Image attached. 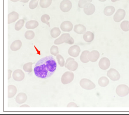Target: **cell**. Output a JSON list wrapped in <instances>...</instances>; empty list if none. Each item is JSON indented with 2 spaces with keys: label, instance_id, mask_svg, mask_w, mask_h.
<instances>
[{
  "label": "cell",
  "instance_id": "34",
  "mask_svg": "<svg viewBox=\"0 0 129 115\" xmlns=\"http://www.w3.org/2000/svg\"><path fill=\"white\" fill-rule=\"evenodd\" d=\"M56 59L57 61H58V64L59 65L60 67H63L64 66V64H65V61H64V59L62 56L61 55L58 54L56 55Z\"/></svg>",
  "mask_w": 129,
  "mask_h": 115
},
{
  "label": "cell",
  "instance_id": "23",
  "mask_svg": "<svg viewBox=\"0 0 129 115\" xmlns=\"http://www.w3.org/2000/svg\"><path fill=\"white\" fill-rule=\"evenodd\" d=\"M39 25V23L37 21L31 20L28 21L25 24V27L28 30H34V29L38 27Z\"/></svg>",
  "mask_w": 129,
  "mask_h": 115
},
{
  "label": "cell",
  "instance_id": "10",
  "mask_svg": "<svg viewBox=\"0 0 129 115\" xmlns=\"http://www.w3.org/2000/svg\"><path fill=\"white\" fill-rule=\"evenodd\" d=\"M12 78L15 81H22L25 78V73L22 70L17 69L12 73Z\"/></svg>",
  "mask_w": 129,
  "mask_h": 115
},
{
  "label": "cell",
  "instance_id": "29",
  "mask_svg": "<svg viewBox=\"0 0 129 115\" xmlns=\"http://www.w3.org/2000/svg\"><path fill=\"white\" fill-rule=\"evenodd\" d=\"M25 24L24 19H19L18 21L15 25V30L16 31L21 30L22 28L24 26Z\"/></svg>",
  "mask_w": 129,
  "mask_h": 115
},
{
  "label": "cell",
  "instance_id": "16",
  "mask_svg": "<svg viewBox=\"0 0 129 115\" xmlns=\"http://www.w3.org/2000/svg\"><path fill=\"white\" fill-rule=\"evenodd\" d=\"M19 18V14L15 11L10 12L8 15V23L9 24L15 22Z\"/></svg>",
  "mask_w": 129,
  "mask_h": 115
},
{
  "label": "cell",
  "instance_id": "2",
  "mask_svg": "<svg viewBox=\"0 0 129 115\" xmlns=\"http://www.w3.org/2000/svg\"><path fill=\"white\" fill-rule=\"evenodd\" d=\"M63 43L72 45L75 43V41L74 39L71 37L69 34H63L60 35L59 38L55 39L54 44L55 45H60Z\"/></svg>",
  "mask_w": 129,
  "mask_h": 115
},
{
  "label": "cell",
  "instance_id": "42",
  "mask_svg": "<svg viewBox=\"0 0 129 115\" xmlns=\"http://www.w3.org/2000/svg\"><path fill=\"white\" fill-rule=\"evenodd\" d=\"M112 3H115V2L117 1H120V0H111Z\"/></svg>",
  "mask_w": 129,
  "mask_h": 115
},
{
  "label": "cell",
  "instance_id": "15",
  "mask_svg": "<svg viewBox=\"0 0 129 115\" xmlns=\"http://www.w3.org/2000/svg\"><path fill=\"white\" fill-rule=\"evenodd\" d=\"M27 100V95L25 93H19L16 96L15 101L18 104H23Z\"/></svg>",
  "mask_w": 129,
  "mask_h": 115
},
{
  "label": "cell",
  "instance_id": "9",
  "mask_svg": "<svg viewBox=\"0 0 129 115\" xmlns=\"http://www.w3.org/2000/svg\"><path fill=\"white\" fill-rule=\"evenodd\" d=\"M110 66V61L106 57H103L99 62V66L102 70L108 69Z\"/></svg>",
  "mask_w": 129,
  "mask_h": 115
},
{
  "label": "cell",
  "instance_id": "40",
  "mask_svg": "<svg viewBox=\"0 0 129 115\" xmlns=\"http://www.w3.org/2000/svg\"><path fill=\"white\" fill-rule=\"evenodd\" d=\"M29 0H21V3H27L28 1H29Z\"/></svg>",
  "mask_w": 129,
  "mask_h": 115
},
{
  "label": "cell",
  "instance_id": "30",
  "mask_svg": "<svg viewBox=\"0 0 129 115\" xmlns=\"http://www.w3.org/2000/svg\"><path fill=\"white\" fill-rule=\"evenodd\" d=\"M120 28L123 31L128 32L129 31V21H124L121 23Z\"/></svg>",
  "mask_w": 129,
  "mask_h": 115
},
{
  "label": "cell",
  "instance_id": "44",
  "mask_svg": "<svg viewBox=\"0 0 129 115\" xmlns=\"http://www.w3.org/2000/svg\"><path fill=\"white\" fill-rule=\"evenodd\" d=\"M128 1H129V0H128Z\"/></svg>",
  "mask_w": 129,
  "mask_h": 115
},
{
  "label": "cell",
  "instance_id": "17",
  "mask_svg": "<svg viewBox=\"0 0 129 115\" xmlns=\"http://www.w3.org/2000/svg\"><path fill=\"white\" fill-rule=\"evenodd\" d=\"M70 71H75L78 68V64L74 59L70 61L66 66H64Z\"/></svg>",
  "mask_w": 129,
  "mask_h": 115
},
{
  "label": "cell",
  "instance_id": "14",
  "mask_svg": "<svg viewBox=\"0 0 129 115\" xmlns=\"http://www.w3.org/2000/svg\"><path fill=\"white\" fill-rule=\"evenodd\" d=\"M100 57V53L96 50L89 52L88 53V58L89 61L92 62H95L98 60Z\"/></svg>",
  "mask_w": 129,
  "mask_h": 115
},
{
  "label": "cell",
  "instance_id": "12",
  "mask_svg": "<svg viewBox=\"0 0 129 115\" xmlns=\"http://www.w3.org/2000/svg\"><path fill=\"white\" fill-rule=\"evenodd\" d=\"M96 8L94 4H93L91 3H89L88 4H87L86 6L83 8V11L85 14H86L87 15H93L94 14V12H95Z\"/></svg>",
  "mask_w": 129,
  "mask_h": 115
},
{
  "label": "cell",
  "instance_id": "27",
  "mask_svg": "<svg viewBox=\"0 0 129 115\" xmlns=\"http://www.w3.org/2000/svg\"><path fill=\"white\" fill-rule=\"evenodd\" d=\"M52 0H40L39 5L43 8H48L51 5Z\"/></svg>",
  "mask_w": 129,
  "mask_h": 115
},
{
  "label": "cell",
  "instance_id": "38",
  "mask_svg": "<svg viewBox=\"0 0 129 115\" xmlns=\"http://www.w3.org/2000/svg\"><path fill=\"white\" fill-rule=\"evenodd\" d=\"M11 73H12V71L11 69H8V79L9 80L11 78Z\"/></svg>",
  "mask_w": 129,
  "mask_h": 115
},
{
  "label": "cell",
  "instance_id": "39",
  "mask_svg": "<svg viewBox=\"0 0 129 115\" xmlns=\"http://www.w3.org/2000/svg\"><path fill=\"white\" fill-rule=\"evenodd\" d=\"M21 107H29V106L28 105H22L21 106Z\"/></svg>",
  "mask_w": 129,
  "mask_h": 115
},
{
  "label": "cell",
  "instance_id": "8",
  "mask_svg": "<svg viewBox=\"0 0 129 115\" xmlns=\"http://www.w3.org/2000/svg\"><path fill=\"white\" fill-rule=\"evenodd\" d=\"M72 4L69 0H63L60 4V9L62 12H68L71 10Z\"/></svg>",
  "mask_w": 129,
  "mask_h": 115
},
{
  "label": "cell",
  "instance_id": "36",
  "mask_svg": "<svg viewBox=\"0 0 129 115\" xmlns=\"http://www.w3.org/2000/svg\"><path fill=\"white\" fill-rule=\"evenodd\" d=\"M39 0H31L29 4V7L31 10L36 8L38 5Z\"/></svg>",
  "mask_w": 129,
  "mask_h": 115
},
{
  "label": "cell",
  "instance_id": "18",
  "mask_svg": "<svg viewBox=\"0 0 129 115\" xmlns=\"http://www.w3.org/2000/svg\"><path fill=\"white\" fill-rule=\"evenodd\" d=\"M83 39L85 42L87 43H90L93 41L94 38V35L93 32L90 31L85 32V34H83Z\"/></svg>",
  "mask_w": 129,
  "mask_h": 115
},
{
  "label": "cell",
  "instance_id": "32",
  "mask_svg": "<svg viewBox=\"0 0 129 115\" xmlns=\"http://www.w3.org/2000/svg\"><path fill=\"white\" fill-rule=\"evenodd\" d=\"M49 19H50V17L49 15H48V14H44V15H42V17L41 18V21L49 26H50V24L49 22Z\"/></svg>",
  "mask_w": 129,
  "mask_h": 115
},
{
  "label": "cell",
  "instance_id": "41",
  "mask_svg": "<svg viewBox=\"0 0 129 115\" xmlns=\"http://www.w3.org/2000/svg\"><path fill=\"white\" fill-rule=\"evenodd\" d=\"M10 1H11L12 2H14V3H16V2H18V1H20L21 0H10Z\"/></svg>",
  "mask_w": 129,
  "mask_h": 115
},
{
  "label": "cell",
  "instance_id": "4",
  "mask_svg": "<svg viewBox=\"0 0 129 115\" xmlns=\"http://www.w3.org/2000/svg\"><path fill=\"white\" fill-rule=\"evenodd\" d=\"M80 86L84 89L92 90L96 88V85L92 80L86 78L82 79L80 80Z\"/></svg>",
  "mask_w": 129,
  "mask_h": 115
},
{
  "label": "cell",
  "instance_id": "33",
  "mask_svg": "<svg viewBox=\"0 0 129 115\" xmlns=\"http://www.w3.org/2000/svg\"><path fill=\"white\" fill-rule=\"evenodd\" d=\"M92 0H79L78 2V7L80 8H83L89 3H91Z\"/></svg>",
  "mask_w": 129,
  "mask_h": 115
},
{
  "label": "cell",
  "instance_id": "11",
  "mask_svg": "<svg viewBox=\"0 0 129 115\" xmlns=\"http://www.w3.org/2000/svg\"><path fill=\"white\" fill-rule=\"evenodd\" d=\"M80 52V48L78 45H73L68 49V54L73 58H76L79 56Z\"/></svg>",
  "mask_w": 129,
  "mask_h": 115
},
{
  "label": "cell",
  "instance_id": "6",
  "mask_svg": "<svg viewBox=\"0 0 129 115\" xmlns=\"http://www.w3.org/2000/svg\"><path fill=\"white\" fill-rule=\"evenodd\" d=\"M107 76L113 81H117L120 79V74L117 70L114 68H111L107 71Z\"/></svg>",
  "mask_w": 129,
  "mask_h": 115
},
{
  "label": "cell",
  "instance_id": "22",
  "mask_svg": "<svg viewBox=\"0 0 129 115\" xmlns=\"http://www.w3.org/2000/svg\"><path fill=\"white\" fill-rule=\"evenodd\" d=\"M114 11H115V8L112 5H109V6L106 7L104 9L103 13L106 16L109 17V16L113 15Z\"/></svg>",
  "mask_w": 129,
  "mask_h": 115
},
{
  "label": "cell",
  "instance_id": "37",
  "mask_svg": "<svg viewBox=\"0 0 129 115\" xmlns=\"http://www.w3.org/2000/svg\"><path fill=\"white\" fill-rule=\"evenodd\" d=\"M68 107H78V106L75 102H70L67 105Z\"/></svg>",
  "mask_w": 129,
  "mask_h": 115
},
{
  "label": "cell",
  "instance_id": "25",
  "mask_svg": "<svg viewBox=\"0 0 129 115\" xmlns=\"http://www.w3.org/2000/svg\"><path fill=\"white\" fill-rule=\"evenodd\" d=\"M89 52V51H84L82 53V54L80 55V60L82 62L84 63V64H86V63H88L89 61H90L88 58Z\"/></svg>",
  "mask_w": 129,
  "mask_h": 115
},
{
  "label": "cell",
  "instance_id": "5",
  "mask_svg": "<svg viewBox=\"0 0 129 115\" xmlns=\"http://www.w3.org/2000/svg\"><path fill=\"white\" fill-rule=\"evenodd\" d=\"M74 79V73L72 72L67 71L64 72L61 77V82L63 85L70 83Z\"/></svg>",
  "mask_w": 129,
  "mask_h": 115
},
{
  "label": "cell",
  "instance_id": "13",
  "mask_svg": "<svg viewBox=\"0 0 129 115\" xmlns=\"http://www.w3.org/2000/svg\"><path fill=\"white\" fill-rule=\"evenodd\" d=\"M60 29L64 32H70L73 29V24L71 21H65L60 24Z\"/></svg>",
  "mask_w": 129,
  "mask_h": 115
},
{
  "label": "cell",
  "instance_id": "31",
  "mask_svg": "<svg viewBox=\"0 0 129 115\" xmlns=\"http://www.w3.org/2000/svg\"><path fill=\"white\" fill-rule=\"evenodd\" d=\"M25 37L28 40H32L35 37V33L33 31L28 30L25 33Z\"/></svg>",
  "mask_w": 129,
  "mask_h": 115
},
{
  "label": "cell",
  "instance_id": "26",
  "mask_svg": "<svg viewBox=\"0 0 129 115\" xmlns=\"http://www.w3.org/2000/svg\"><path fill=\"white\" fill-rule=\"evenodd\" d=\"M61 34L60 29L58 27H55L52 28L51 31V35L53 38H56Z\"/></svg>",
  "mask_w": 129,
  "mask_h": 115
},
{
  "label": "cell",
  "instance_id": "1",
  "mask_svg": "<svg viewBox=\"0 0 129 115\" xmlns=\"http://www.w3.org/2000/svg\"><path fill=\"white\" fill-rule=\"evenodd\" d=\"M57 63L52 55L42 58L35 64L34 71L35 76L41 79H48L55 72Z\"/></svg>",
  "mask_w": 129,
  "mask_h": 115
},
{
  "label": "cell",
  "instance_id": "3",
  "mask_svg": "<svg viewBox=\"0 0 129 115\" xmlns=\"http://www.w3.org/2000/svg\"><path fill=\"white\" fill-rule=\"evenodd\" d=\"M116 92L120 97H125L129 94V87L124 84L119 85L116 88Z\"/></svg>",
  "mask_w": 129,
  "mask_h": 115
},
{
  "label": "cell",
  "instance_id": "28",
  "mask_svg": "<svg viewBox=\"0 0 129 115\" xmlns=\"http://www.w3.org/2000/svg\"><path fill=\"white\" fill-rule=\"evenodd\" d=\"M34 64L33 62H28L24 64V66H23V69L24 71L26 72L31 73L32 71V65Z\"/></svg>",
  "mask_w": 129,
  "mask_h": 115
},
{
  "label": "cell",
  "instance_id": "21",
  "mask_svg": "<svg viewBox=\"0 0 129 115\" xmlns=\"http://www.w3.org/2000/svg\"><path fill=\"white\" fill-rule=\"evenodd\" d=\"M22 44V42L20 40H16L14 41L11 44V49L12 51H17L21 48Z\"/></svg>",
  "mask_w": 129,
  "mask_h": 115
},
{
  "label": "cell",
  "instance_id": "35",
  "mask_svg": "<svg viewBox=\"0 0 129 115\" xmlns=\"http://www.w3.org/2000/svg\"><path fill=\"white\" fill-rule=\"evenodd\" d=\"M50 52L53 56H56L59 53V48L56 45H53L52 46L51 48V49H50Z\"/></svg>",
  "mask_w": 129,
  "mask_h": 115
},
{
  "label": "cell",
  "instance_id": "20",
  "mask_svg": "<svg viewBox=\"0 0 129 115\" xmlns=\"http://www.w3.org/2000/svg\"><path fill=\"white\" fill-rule=\"evenodd\" d=\"M17 92V89L15 86L10 85L8 86V98H11L16 95Z\"/></svg>",
  "mask_w": 129,
  "mask_h": 115
},
{
  "label": "cell",
  "instance_id": "19",
  "mask_svg": "<svg viewBox=\"0 0 129 115\" xmlns=\"http://www.w3.org/2000/svg\"><path fill=\"white\" fill-rule=\"evenodd\" d=\"M74 30L75 32H76L78 34H83L86 32V28L85 26L82 24H77L74 26Z\"/></svg>",
  "mask_w": 129,
  "mask_h": 115
},
{
  "label": "cell",
  "instance_id": "43",
  "mask_svg": "<svg viewBox=\"0 0 129 115\" xmlns=\"http://www.w3.org/2000/svg\"><path fill=\"white\" fill-rule=\"evenodd\" d=\"M100 2H105L106 0H99Z\"/></svg>",
  "mask_w": 129,
  "mask_h": 115
},
{
  "label": "cell",
  "instance_id": "7",
  "mask_svg": "<svg viewBox=\"0 0 129 115\" xmlns=\"http://www.w3.org/2000/svg\"><path fill=\"white\" fill-rule=\"evenodd\" d=\"M126 16V11L123 9L120 8L114 15L113 19L116 22H119L124 19Z\"/></svg>",
  "mask_w": 129,
  "mask_h": 115
},
{
  "label": "cell",
  "instance_id": "24",
  "mask_svg": "<svg viewBox=\"0 0 129 115\" xmlns=\"http://www.w3.org/2000/svg\"><path fill=\"white\" fill-rule=\"evenodd\" d=\"M99 85L101 87H106L109 84V79L106 76H102L98 80Z\"/></svg>",
  "mask_w": 129,
  "mask_h": 115
}]
</instances>
